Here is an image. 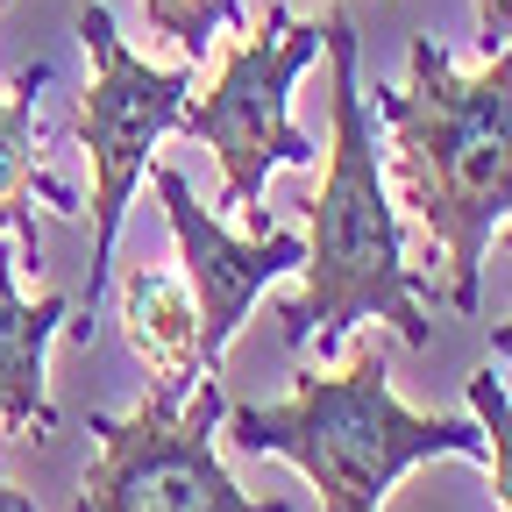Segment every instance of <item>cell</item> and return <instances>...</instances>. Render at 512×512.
Returning a JSON list of instances; mask_svg holds the SVG:
<instances>
[{"mask_svg":"<svg viewBox=\"0 0 512 512\" xmlns=\"http://www.w3.org/2000/svg\"><path fill=\"white\" fill-rule=\"evenodd\" d=\"M320 57H328V171L306 200V292L278 306L285 349H320L335 356L363 320H384L406 349L434 342L427 299H441L434 271L406 264V228L384 192V157H377V114L363 100V57H356V22L328 15L320 22Z\"/></svg>","mask_w":512,"mask_h":512,"instance_id":"obj_1","label":"cell"},{"mask_svg":"<svg viewBox=\"0 0 512 512\" xmlns=\"http://www.w3.org/2000/svg\"><path fill=\"white\" fill-rule=\"evenodd\" d=\"M50 86V57L22 64L15 86H0V235L15 242L22 264H43L36 242V207L50 214H79L72 185H57L43 171V121H36V93Z\"/></svg>","mask_w":512,"mask_h":512,"instance_id":"obj_9","label":"cell"},{"mask_svg":"<svg viewBox=\"0 0 512 512\" xmlns=\"http://www.w3.org/2000/svg\"><path fill=\"white\" fill-rule=\"evenodd\" d=\"M313 57H320V22L264 8V22L228 43L214 93L185 100L178 114L185 136L221 157V200L228 214L249 221V235H264V178L320 164V143L292 128V86Z\"/></svg>","mask_w":512,"mask_h":512,"instance_id":"obj_4","label":"cell"},{"mask_svg":"<svg viewBox=\"0 0 512 512\" xmlns=\"http://www.w3.org/2000/svg\"><path fill=\"white\" fill-rule=\"evenodd\" d=\"M79 43L93 57V79H86V100H79V150L93 164V264H86V320H64V335L79 349H93V299L107 292L121 214L136 200V178L150 171V150L178 128V114L192 100V64L136 57L100 0L79 8Z\"/></svg>","mask_w":512,"mask_h":512,"instance_id":"obj_5","label":"cell"},{"mask_svg":"<svg viewBox=\"0 0 512 512\" xmlns=\"http://www.w3.org/2000/svg\"><path fill=\"white\" fill-rule=\"evenodd\" d=\"M121 320H128V342H136V356L150 363V392L157 399H192V384L200 377H214L207 370V349H200V306H192V292H185V278L178 271H157V264H143V271H128V285H121Z\"/></svg>","mask_w":512,"mask_h":512,"instance_id":"obj_10","label":"cell"},{"mask_svg":"<svg viewBox=\"0 0 512 512\" xmlns=\"http://www.w3.org/2000/svg\"><path fill=\"white\" fill-rule=\"evenodd\" d=\"M498 235H505V249H512V221H505V228H498Z\"/></svg>","mask_w":512,"mask_h":512,"instance_id":"obj_16","label":"cell"},{"mask_svg":"<svg viewBox=\"0 0 512 512\" xmlns=\"http://www.w3.org/2000/svg\"><path fill=\"white\" fill-rule=\"evenodd\" d=\"M143 15H150V36H164L185 64H200L214 36H242L249 29L242 0H143Z\"/></svg>","mask_w":512,"mask_h":512,"instance_id":"obj_11","label":"cell"},{"mask_svg":"<svg viewBox=\"0 0 512 512\" xmlns=\"http://www.w3.org/2000/svg\"><path fill=\"white\" fill-rule=\"evenodd\" d=\"M0 512H36V498H29V491H15L8 477H0Z\"/></svg>","mask_w":512,"mask_h":512,"instance_id":"obj_14","label":"cell"},{"mask_svg":"<svg viewBox=\"0 0 512 512\" xmlns=\"http://www.w3.org/2000/svg\"><path fill=\"white\" fill-rule=\"evenodd\" d=\"M470 420L484 427V470H491V491L498 505L512 512V399H505V377L484 363L470 370Z\"/></svg>","mask_w":512,"mask_h":512,"instance_id":"obj_12","label":"cell"},{"mask_svg":"<svg viewBox=\"0 0 512 512\" xmlns=\"http://www.w3.org/2000/svg\"><path fill=\"white\" fill-rule=\"evenodd\" d=\"M22 256L15 242L0 235V434H50L57 427V406H50V335L72 320V299L64 292H43V299H22L15 285Z\"/></svg>","mask_w":512,"mask_h":512,"instance_id":"obj_8","label":"cell"},{"mask_svg":"<svg viewBox=\"0 0 512 512\" xmlns=\"http://www.w3.org/2000/svg\"><path fill=\"white\" fill-rule=\"evenodd\" d=\"M228 441L242 456H285L313 491L320 512H377L413 463L463 456L484 463V427L456 413H413L392 392L377 349H356L349 370H313L285 406H228Z\"/></svg>","mask_w":512,"mask_h":512,"instance_id":"obj_3","label":"cell"},{"mask_svg":"<svg viewBox=\"0 0 512 512\" xmlns=\"http://www.w3.org/2000/svg\"><path fill=\"white\" fill-rule=\"evenodd\" d=\"M491 349H498V356H512V320H505V328H491Z\"/></svg>","mask_w":512,"mask_h":512,"instance_id":"obj_15","label":"cell"},{"mask_svg":"<svg viewBox=\"0 0 512 512\" xmlns=\"http://www.w3.org/2000/svg\"><path fill=\"white\" fill-rule=\"evenodd\" d=\"M221 384L200 377L192 399L143 392L136 413H93V463L72 512H292L285 498H249L221 463Z\"/></svg>","mask_w":512,"mask_h":512,"instance_id":"obj_6","label":"cell"},{"mask_svg":"<svg viewBox=\"0 0 512 512\" xmlns=\"http://www.w3.org/2000/svg\"><path fill=\"white\" fill-rule=\"evenodd\" d=\"M477 29L484 50H512V0H477Z\"/></svg>","mask_w":512,"mask_h":512,"instance_id":"obj_13","label":"cell"},{"mask_svg":"<svg viewBox=\"0 0 512 512\" xmlns=\"http://www.w3.org/2000/svg\"><path fill=\"white\" fill-rule=\"evenodd\" d=\"M363 100L392 128V171L441 256V299L477 313L491 235L512 221V50H484V72L463 79L434 36H413L406 86Z\"/></svg>","mask_w":512,"mask_h":512,"instance_id":"obj_2","label":"cell"},{"mask_svg":"<svg viewBox=\"0 0 512 512\" xmlns=\"http://www.w3.org/2000/svg\"><path fill=\"white\" fill-rule=\"evenodd\" d=\"M150 178H157L164 221H171V235H178V264H185L178 278H185L192 306H200V349H207V370H221V356H228V342L242 335V320H249L256 292L278 285L285 271H299V264H306V242L285 235V228L228 235L200 200H192V185H185L171 164H157Z\"/></svg>","mask_w":512,"mask_h":512,"instance_id":"obj_7","label":"cell"}]
</instances>
